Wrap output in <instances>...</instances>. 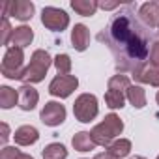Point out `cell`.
Segmentation results:
<instances>
[{
  "mask_svg": "<svg viewBox=\"0 0 159 159\" xmlns=\"http://www.w3.org/2000/svg\"><path fill=\"white\" fill-rule=\"evenodd\" d=\"M77 86H79V79L75 75H58L49 84V94L54 98H69Z\"/></svg>",
  "mask_w": 159,
  "mask_h": 159,
  "instance_id": "52a82bcc",
  "label": "cell"
},
{
  "mask_svg": "<svg viewBox=\"0 0 159 159\" xmlns=\"http://www.w3.org/2000/svg\"><path fill=\"white\" fill-rule=\"evenodd\" d=\"M23 60H25V54H23V49L19 47H10L4 54V60H2V75L6 79H23Z\"/></svg>",
  "mask_w": 159,
  "mask_h": 159,
  "instance_id": "5b68a950",
  "label": "cell"
},
{
  "mask_svg": "<svg viewBox=\"0 0 159 159\" xmlns=\"http://www.w3.org/2000/svg\"><path fill=\"white\" fill-rule=\"evenodd\" d=\"M67 157V150L64 144L52 142L43 150V159H66Z\"/></svg>",
  "mask_w": 159,
  "mask_h": 159,
  "instance_id": "44dd1931",
  "label": "cell"
},
{
  "mask_svg": "<svg viewBox=\"0 0 159 159\" xmlns=\"http://www.w3.org/2000/svg\"><path fill=\"white\" fill-rule=\"evenodd\" d=\"M19 159H34V157H32V155H28V153H21V155H19Z\"/></svg>",
  "mask_w": 159,
  "mask_h": 159,
  "instance_id": "4dcf8cb0",
  "label": "cell"
},
{
  "mask_svg": "<svg viewBox=\"0 0 159 159\" xmlns=\"http://www.w3.org/2000/svg\"><path fill=\"white\" fill-rule=\"evenodd\" d=\"M157 159H159V155H157Z\"/></svg>",
  "mask_w": 159,
  "mask_h": 159,
  "instance_id": "836d02e7",
  "label": "cell"
},
{
  "mask_svg": "<svg viewBox=\"0 0 159 159\" xmlns=\"http://www.w3.org/2000/svg\"><path fill=\"white\" fill-rule=\"evenodd\" d=\"M13 139H15V142H17L19 146H30V144L38 142L39 133H38V129H36L34 125H21V127L15 131Z\"/></svg>",
  "mask_w": 159,
  "mask_h": 159,
  "instance_id": "4fadbf2b",
  "label": "cell"
},
{
  "mask_svg": "<svg viewBox=\"0 0 159 159\" xmlns=\"http://www.w3.org/2000/svg\"><path fill=\"white\" fill-rule=\"evenodd\" d=\"M155 99H157V103H159V92H157V96H155Z\"/></svg>",
  "mask_w": 159,
  "mask_h": 159,
  "instance_id": "d6a6232c",
  "label": "cell"
},
{
  "mask_svg": "<svg viewBox=\"0 0 159 159\" xmlns=\"http://www.w3.org/2000/svg\"><path fill=\"white\" fill-rule=\"evenodd\" d=\"M98 98L94 94H81L73 103V114L79 122L88 124L98 116Z\"/></svg>",
  "mask_w": 159,
  "mask_h": 159,
  "instance_id": "277c9868",
  "label": "cell"
},
{
  "mask_svg": "<svg viewBox=\"0 0 159 159\" xmlns=\"http://www.w3.org/2000/svg\"><path fill=\"white\" fill-rule=\"evenodd\" d=\"M38 99H39V94L30 84H25L19 88V107L23 111H32L38 105Z\"/></svg>",
  "mask_w": 159,
  "mask_h": 159,
  "instance_id": "7c38bea8",
  "label": "cell"
},
{
  "mask_svg": "<svg viewBox=\"0 0 159 159\" xmlns=\"http://www.w3.org/2000/svg\"><path fill=\"white\" fill-rule=\"evenodd\" d=\"M125 98L135 109H142L146 105V94L140 86H129V90L125 92Z\"/></svg>",
  "mask_w": 159,
  "mask_h": 159,
  "instance_id": "ffe728a7",
  "label": "cell"
},
{
  "mask_svg": "<svg viewBox=\"0 0 159 159\" xmlns=\"http://www.w3.org/2000/svg\"><path fill=\"white\" fill-rule=\"evenodd\" d=\"M32 39H34L32 28H30V26H19V28L13 30V36H11V41H10V43H11L13 47L25 49V47H28V45L32 43Z\"/></svg>",
  "mask_w": 159,
  "mask_h": 159,
  "instance_id": "5bb4252c",
  "label": "cell"
},
{
  "mask_svg": "<svg viewBox=\"0 0 159 159\" xmlns=\"http://www.w3.org/2000/svg\"><path fill=\"white\" fill-rule=\"evenodd\" d=\"M99 8L101 10H114V8H120V2H99Z\"/></svg>",
  "mask_w": 159,
  "mask_h": 159,
  "instance_id": "83f0119b",
  "label": "cell"
},
{
  "mask_svg": "<svg viewBox=\"0 0 159 159\" xmlns=\"http://www.w3.org/2000/svg\"><path fill=\"white\" fill-rule=\"evenodd\" d=\"M15 103H19V92L10 86H0V107L11 109Z\"/></svg>",
  "mask_w": 159,
  "mask_h": 159,
  "instance_id": "d6986e66",
  "label": "cell"
},
{
  "mask_svg": "<svg viewBox=\"0 0 159 159\" xmlns=\"http://www.w3.org/2000/svg\"><path fill=\"white\" fill-rule=\"evenodd\" d=\"M150 38L152 34H148L146 26L135 17V8L131 4L122 6L109 26L98 36V39L105 41L111 49L116 67L120 71H131L133 75L146 66L144 62L150 56Z\"/></svg>",
  "mask_w": 159,
  "mask_h": 159,
  "instance_id": "6da1fadb",
  "label": "cell"
},
{
  "mask_svg": "<svg viewBox=\"0 0 159 159\" xmlns=\"http://www.w3.org/2000/svg\"><path fill=\"white\" fill-rule=\"evenodd\" d=\"M135 79L139 83H146V84H152V86H159V67L153 66V64H146L137 75Z\"/></svg>",
  "mask_w": 159,
  "mask_h": 159,
  "instance_id": "9a60e30c",
  "label": "cell"
},
{
  "mask_svg": "<svg viewBox=\"0 0 159 159\" xmlns=\"http://www.w3.org/2000/svg\"><path fill=\"white\" fill-rule=\"evenodd\" d=\"M122 131H124V122L120 120V116L109 114V116H105V120L101 124H98L90 131V135H92V139H94V142L98 146H107L109 148L111 146V140L114 137H118Z\"/></svg>",
  "mask_w": 159,
  "mask_h": 159,
  "instance_id": "3957f363",
  "label": "cell"
},
{
  "mask_svg": "<svg viewBox=\"0 0 159 159\" xmlns=\"http://www.w3.org/2000/svg\"><path fill=\"white\" fill-rule=\"evenodd\" d=\"M39 118H41V122H43L45 125H51V127L60 125V124L66 120V107L60 105V103H56V101H49V103H45V107L41 109Z\"/></svg>",
  "mask_w": 159,
  "mask_h": 159,
  "instance_id": "9c48e42d",
  "label": "cell"
},
{
  "mask_svg": "<svg viewBox=\"0 0 159 159\" xmlns=\"http://www.w3.org/2000/svg\"><path fill=\"white\" fill-rule=\"evenodd\" d=\"M131 86L129 83V77L127 75H114L109 79V90H116V92H127Z\"/></svg>",
  "mask_w": 159,
  "mask_h": 159,
  "instance_id": "7402d4cb",
  "label": "cell"
},
{
  "mask_svg": "<svg viewBox=\"0 0 159 159\" xmlns=\"http://www.w3.org/2000/svg\"><path fill=\"white\" fill-rule=\"evenodd\" d=\"M107 152L111 155H114L116 159H122V157H127L129 152H131V142L127 139H118L114 142H111V146L107 148Z\"/></svg>",
  "mask_w": 159,
  "mask_h": 159,
  "instance_id": "ac0fdd59",
  "label": "cell"
},
{
  "mask_svg": "<svg viewBox=\"0 0 159 159\" xmlns=\"http://www.w3.org/2000/svg\"><path fill=\"white\" fill-rule=\"evenodd\" d=\"M139 19L150 26V28H155L159 26V2L152 0V2H146L139 8Z\"/></svg>",
  "mask_w": 159,
  "mask_h": 159,
  "instance_id": "30bf717a",
  "label": "cell"
},
{
  "mask_svg": "<svg viewBox=\"0 0 159 159\" xmlns=\"http://www.w3.org/2000/svg\"><path fill=\"white\" fill-rule=\"evenodd\" d=\"M41 23L49 30L62 32L69 25V15L64 10H58V8H43V11H41Z\"/></svg>",
  "mask_w": 159,
  "mask_h": 159,
  "instance_id": "8992f818",
  "label": "cell"
},
{
  "mask_svg": "<svg viewBox=\"0 0 159 159\" xmlns=\"http://www.w3.org/2000/svg\"><path fill=\"white\" fill-rule=\"evenodd\" d=\"M52 62L54 60H51V56H49L47 51H43V49L34 51V54L30 58V64L23 71V79H21V81H25L26 84L41 83L43 79H45V75H47V71H49V67H51Z\"/></svg>",
  "mask_w": 159,
  "mask_h": 159,
  "instance_id": "7a4b0ae2",
  "label": "cell"
},
{
  "mask_svg": "<svg viewBox=\"0 0 159 159\" xmlns=\"http://www.w3.org/2000/svg\"><path fill=\"white\" fill-rule=\"evenodd\" d=\"M94 159H116V157H114V155H111L109 152H105V153H98Z\"/></svg>",
  "mask_w": 159,
  "mask_h": 159,
  "instance_id": "f546056e",
  "label": "cell"
},
{
  "mask_svg": "<svg viewBox=\"0 0 159 159\" xmlns=\"http://www.w3.org/2000/svg\"><path fill=\"white\" fill-rule=\"evenodd\" d=\"M133 159H146V157H142V155H135Z\"/></svg>",
  "mask_w": 159,
  "mask_h": 159,
  "instance_id": "1f68e13d",
  "label": "cell"
},
{
  "mask_svg": "<svg viewBox=\"0 0 159 159\" xmlns=\"http://www.w3.org/2000/svg\"><path fill=\"white\" fill-rule=\"evenodd\" d=\"M105 101H107L109 109H122L124 103H125V94L124 92H116V90H107Z\"/></svg>",
  "mask_w": 159,
  "mask_h": 159,
  "instance_id": "603a6c76",
  "label": "cell"
},
{
  "mask_svg": "<svg viewBox=\"0 0 159 159\" xmlns=\"http://www.w3.org/2000/svg\"><path fill=\"white\" fill-rule=\"evenodd\" d=\"M10 139V127L8 124H2V142H6Z\"/></svg>",
  "mask_w": 159,
  "mask_h": 159,
  "instance_id": "f1b7e54d",
  "label": "cell"
},
{
  "mask_svg": "<svg viewBox=\"0 0 159 159\" xmlns=\"http://www.w3.org/2000/svg\"><path fill=\"white\" fill-rule=\"evenodd\" d=\"M54 67H56L58 75H67L71 71V58L67 54H58L54 58Z\"/></svg>",
  "mask_w": 159,
  "mask_h": 159,
  "instance_id": "cb8c5ba5",
  "label": "cell"
},
{
  "mask_svg": "<svg viewBox=\"0 0 159 159\" xmlns=\"http://www.w3.org/2000/svg\"><path fill=\"white\" fill-rule=\"evenodd\" d=\"M71 144H73V148H75L77 152H90V150H94V148L98 146V144L94 142V139H92V135H90L88 131H81V133H77V135L73 137Z\"/></svg>",
  "mask_w": 159,
  "mask_h": 159,
  "instance_id": "2e32d148",
  "label": "cell"
},
{
  "mask_svg": "<svg viewBox=\"0 0 159 159\" xmlns=\"http://www.w3.org/2000/svg\"><path fill=\"white\" fill-rule=\"evenodd\" d=\"M150 64L157 66L159 67V41H155L152 45V51H150Z\"/></svg>",
  "mask_w": 159,
  "mask_h": 159,
  "instance_id": "4316f807",
  "label": "cell"
},
{
  "mask_svg": "<svg viewBox=\"0 0 159 159\" xmlns=\"http://www.w3.org/2000/svg\"><path fill=\"white\" fill-rule=\"evenodd\" d=\"M2 11H4V15H11L19 21H28V19H32L36 8L30 0H15V2H6L2 6Z\"/></svg>",
  "mask_w": 159,
  "mask_h": 159,
  "instance_id": "ba28073f",
  "label": "cell"
},
{
  "mask_svg": "<svg viewBox=\"0 0 159 159\" xmlns=\"http://www.w3.org/2000/svg\"><path fill=\"white\" fill-rule=\"evenodd\" d=\"M71 43L75 47V51H86L90 45V32L84 25H75L71 30Z\"/></svg>",
  "mask_w": 159,
  "mask_h": 159,
  "instance_id": "8fae6325",
  "label": "cell"
},
{
  "mask_svg": "<svg viewBox=\"0 0 159 159\" xmlns=\"http://www.w3.org/2000/svg\"><path fill=\"white\" fill-rule=\"evenodd\" d=\"M19 155H21V152L15 146H4L2 153H0V159H19Z\"/></svg>",
  "mask_w": 159,
  "mask_h": 159,
  "instance_id": "484cf974",
  "label": "cell"
},
{
  "mask_svg": "<svg viewBox=\"0 0 159 159\" xmlns=\"http://www.w3.org/2000/svg\"><path fill=\"white\" fill-rule=\"evenodd\" d=\"M71 8H73L79 15L90 17V15H94L96 10L99 8V2H96V0H73V2H71Z\"/></svg>",
  "mask_w": 159,
  "mask_h": 159,
  "instance_id": "e0dca14e",
  "label": "cell"
},
{
  "mask_svg": "<svg viewBox=\"0 0 159 159\" xmlns=\"http://www.w3.org/2000/svg\"><path fill=\"white\" fill-rule=\"evenodd\" d=\"M11 36H13V28L10 26V21L4 17L2 19V45H10Z\"/></svg>",
  "mask_w": 159,
  "mask_h": 159,
  "instance_id": "d4e9b609",
  "label": "cell"
}]
</instances>
